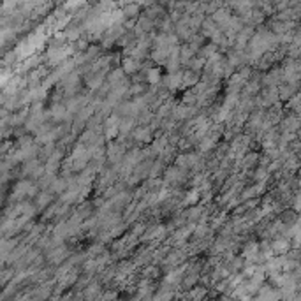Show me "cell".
Instances as JSON below:
<instances>
[{
    "instance_id": "6da1fadb",
    "label": "cell",
    "mask_w": 301,
    "mask_h": 301,
    "mask_svg": "<svg viewBox=\"0 0 301 301\" xmlns=\"http://www.w3.org/2000/svg\"><path fill=\"white\" fill-rule=\"evenodd\" d=\"M37 194V185L30 180H22V182L16 183L15 190H13L11 203H18L23 201L25 197H34Z\"/></svg>"
},
{
    "instance_id": "7a4b0ae2",
    "label": "cell",
    "mask_w": 301,
    "mask_h": 301,
    "mask_svg": "<svg viewBox=\"0 0 301 301\" xmlns=\"http://www.w3.org/2000/svg\"><path fill=\"white\" fill-rule=\"evenodd\" d=\"M118 123H120V115H116V113H111V115L106 116L104 125H102V129H104V139L111 141L118 137Z\"/></svg>"
},
{
    "instance_id": "3957f363",
    "label": "cell",
    "mask_w": 301,
    "mask_h": 301,
    "mask_svg": "<svg viewBox=\"0 0 301 301\" xmlns=\"http://www.w3.org/2000/svg\"><path fill=\"white\" fill-rule=\"evenodd\" d=\"M210 16H212V20L215 22V25L224 32V30H226L227 27H229V23H231V18H233V11H231L229 8H219L215 13H212Z\"/></svg>"
},
{
    "instance_id": "277c9868",
    "label": "cell",
    "mask_w": 301,
    "mask_h": 301,
    "mask_svg": "<svg viewBox=\"0 0 301 301\" xmlns=\"http://www.w3.org/2000/svg\"><path fill=\"white\" fill-rule=\"evenodd\" d=\"M182 76H183V71L178 69V71L168 72L166 76H162L161 83L169 90V92H176L178 88H182Z\"/></svg>"
},
{
    "instance_id": "5b68a950",
    "label": "cell",
    "mask_w": 301,
    "mask_h": 301,
    "mask_svg": "<svg viewBox=\"0 0 301 301\" xmlns=\"http://www.w3.org/2000/svg\"><path fill=\"white\" fill-rule=\"evenodd\" d=\"M48 116L50 118H53L55 122H67L71 123L72 116L67 113V109H65V104H62V102H53L51 104V108L48 109Z\"/></svg>"
},
{
    "instance_id": "8992f818",
    "label": "cell",
    "mask_w": 301,
    "mask_h": 301,
    "mask_svg": "<svg viewBox=\"0 0 301 301\" xmlns=\"http://www.w3.org/2000/svg\"><path fill=\"white\" fill-rule=\"evenodd\" d=\"M130 139L136 141V143H150L154 139V130H152L150 125H139L136 129H132L130 132Z\"/></svg>"
},
{
    "instance_id": "52a82bcc",
    "label": "cell",
    "mask_w": 301,
    "mask_h": 301,
    "mask_svg": "<svg viewBox=\"0 0 301 301\" xmlns=\"http://www.w3.org/2000/svg\"><path fill=\"white\" fill-rule=\"evenodd\" d=\"M283 79V71L282 67H269L268 71H266L264 78H262V85L266 86H278L280 83H282Z\"/></svg>"
},
{
    "instance_id": "ba28073f",
    "label": "cell",
    "mask_w": 301,
    "mask_h": 301,
    "mask_svg": "<svg viewBox=\"0 0 301 301\" xmlns=\"http://www.w3.org/2000/svg\"><path fill=\"white\" fill-rule=\"evenodd\" d=\"M166 234H168V227L166 226H152V227H146L139 238L141 241H157V240H162Z\"/></svg>"
},
{
    "instance_id": "9c48e42d",
    "label": "cell",
    "mask_w": 301,
    "mask_h": 301,
    "mask_svg": "<svg viewBox=\"0 0 301 301\" xmlns=\"http://www.w3.org/2000/svg\"><path fill=\"white\" fill-rule=\"evenodd\" d=\"M269 247H271L273 255H283L290 250V240L285 236L276 238V240H273L271 243H269Z\"/></svg>"
},
{
    "instance_id": "30bf717a",
    "label": "cell",
    "mask_w": 301,
    "mask_h": 301,
    "mask_svg": "<svg viewBox=\"0 0 301 301\" xmlns=\"http://www.w3.org/2000/svg\"><path fill=\"white\" fill-rule=\"evenodd\" d=\"M69 257V250L67 247H60V245H57V247H53V250L48 254V262L50 264H60L62 261H65V259Z\"/></svg>"
},
{
    "instance_id": "8fae6325",
    "label": "cell",
    "mask_w": 301,
    "mask_h": 301,
    "mask_svg": "<svg viewBox=\"0 0 301 301\" xmlns=\"http://www.w3.org/2000/svg\"><path fill=\"white\" fill-rule=\"evenodd\" d=\"M259 292H257V297L259 299H282V292L280 289H273L271 285H261L259 287Z\"/></svg>"
},
{
    "instance_id": "7c38bea8",
    "label": "cell",
    "mask_w": 301,
    "mask_h": 301,
    "mask_svg": "<svg viewBox=\"0 0 301 301\" xmlns=\"http://www.w3.org/2000/svg\"><path fill=\"white\" fill-rule=\"evenodd\" d=\"M122 69H123V72H125L127 76H132L134 72H139L141 60H137V58H134V57H123Z\"/></svg>"
},
{
    "instance_id": "4fadbf2b",
    "label": "cell",
    "mask_w": 301,
    "mask_h": 301,
    "mask_svg": "<svg viewBox=\"0 0 301 301\" xmlns=\"http://www.w3.org/2000/svg\"><path fill=\"white\" fill-rule=\"evenodd\" d=\"M175 46V44H173ZM169 51H171V46L168 48H152V53H150V58L159 65H164L166 60L169 57Z\"/></svg>"
},
{
    "instance_id": "5bb4252c",
    "label": "cell",
    "mask_w": 301,
    "mask_h": 301,
    "mask_svg": "<svg viewBox=\"0 0 301 301\" xmlns=\"http://www.w3.org/2000/svg\"><path fill=\"white\" fill-rule=\"evenodd\" d=\"M162 79V72L159 67H152V65H148V67H144V81L148 83V85H159Z\"/></svg>"
},
{
    "instance_id": "9a60e30c",
    "label": "cell",
    "mask_w": 301,
    "mask_h": 301,
    "mask_svg": "<svg viewBox=\"0 0 301 301\" xmlns=\"http://www.w3.org/2000/svg\"><path fill=\"white\" fill-rule=\"evenodd\" d=\"M152 143V148H150V154L152 155H161L164 152V148L169 144V137L166 136H155V139L150 141Z\"/></svg>"
},
{
    "instance_id": "2e32d148",
    "label": "cell",
    "mask_w": 301,
    "mask_h": 301,
    "mask_svg": "<svg viewBox=\"0 0 301 301\" xmlns=\"http://www.w3.org/2000/svg\"><path fill=\"white\" fill-rule=\"evenodd\" d=\"M201 72H196L192 71V69H187V71H183V76H182V88H192L194 85H196L197 81L201 79Z\"/></svg>"
},
{
    "instance_id": "e0dca14e",
    "label": "cell",
    "mask_w": 301,
    "mask_h": 301,
    "mask_svg": "<svg viewBox=\"0 0 301 301\" xmlns=\"http://www.w3.org/2000/svg\"><path fill=\"white\" fill-rule=\"evenodd\" d=\"M243 261L247 262H257L259 261V243L252 241L243 248Z\"/></svg>"
},
{
    "instance_id": "ac0fdd59",
    "label": "cell",
    "mask_w": 301,
    "mask_h": 301,
    "mask_svg": "<svg viewBox=\"0 0 301 301\" xmlns=\"http://www.w3.org/2000/svg\"><path fill=\"white\" fill-rule=\"evenodd\" d=\"M144 16H148L150 20H159V18H162V16L166 15V9H164V6H161V4H152V6H148V8H144V13H143Z\"/></svg>"
},
{
    "instance_id": "d6986e66",
    "label": "cell",
    "mask_w": 301,
    "mask_h": 301,
    "mask_svg": "<svg viewBox=\"0 0 301 301\" xmlns=\"http://www.w3.org/2000/svg\"><path fill=\"white\" fill-rule=\"evenodd\" d=\"M122 13H123V16H125V20H136L137 16L141 15V8L139 6L136 4V2H129V4H125V6H122Z\"/></svg>"
},
{
    "instance_id": "ffe728a7",
    "label": "cell",
    "mask_w": 301,
    "mask_h": 301,
    "mask_svg": "<svg viewBox=\"0 0 301 301\" xmlns=\"http://www.w3.org/2000/svg\"><path fill=\"white\" fill-rule=\"evenodd\" d=\"M127 78V74L123 72L122 67H115V69H109V72L106 74V79H108L109 85H116V83L123 81V79Z\"/></svg>"
},
{
    "instance_id": "44dd1931",
    "label": "cell",
    "mask_w": 301,
    "mask_h": 301,
    "mask_svg": "<svg viewBox=\"0 0 301 301\" xmlns=\"http://www.w3.org/2000/svg\"><path fill=\"white\" fill-rule=\"evenodd\" d=\"M201 201V192L197 189H192V190H189V192L185 194V197H183V205L185 206H194V205H197Z\"/></svg>"
},
{
    "instance_id": "7402d4cb",
    "label": "cell",
    "mask_w": 301,
    "mask_h": 301,
    "mask_svg": "<svg viewBox=\"0 0 301 301\" xmlns=\"http://www.w3.org/2000/svg\"><path fill=\"white\" fill-rule=\"evenodd\" d=\"M194 55H196V51H194L187 43L183 44V46H180V64L187 65L190 62V58L194 57Z\"/></svg>"
},
{
    "instance_id": "603a6c76",
    "label": "cell",
    "mask_w": 301,
    "mask_h": 301,
    "mask_svg": "<svg viewBox=\"0 0 301 301\" xmlns=\"http://www.w3.org/2000/svg\"><path fill=\"white\" fill-rule=\"evenodd\" d=\"M83 53H85L86 60L92 62V60H95L97 57H100V53H102V46H99V44L90 43V44H88V48H86V50L83 51Z\"/></svg>"
},
{
    "instance_id": "cb8c5ba5",
    "label": "cell",
    "mask_w": 301,
    "mask_h": 301,
    "mask_svg": "<svg viewBox=\"0 0 301 301\" xmlns=\"http://www.w3.org/2000/svg\"><path fill=\"white\" fill-rule=\"evenodd\" d=\"M217 51H219V46H217L215 43H212V41H210L208 44H203V46L199 48V51H197V53H199V57H203L206 60V58H210L213 53H217Z\"/></svg>"
},
{
    "instance_id": "d4e9b609",
    "label": "cell",
    "mask_w": 301,
    "mask_h": 301,
    "mask_svg": "<svg viewBox=\"0 0 301 301\" xmlns=\"http://www.w3.org/2000/svg\"><path fill=\"white\" fill-rule=\"evenodd\" d=\"M51 201H53V194L48 192V190H43V192L37 196V206H36V208H39V210L46 208Z\"/></svg>"
},
{
    "instance_id": "484cf974",
    "label": "cell",
    "mask_w": 301,
    "mask_h": 301,
    "mask_svg": "<svg viewBox=\"0 0 301 301\" xmlns=\"http://www.w3.org/2000/svg\"><path fill=\"white\" fill-rule=\"evenodd\" d=\"M205 41H206L205 37L201 36L199 32H196V34H192V36H190V39L187 41V44H189V46L192 48V50L197 53V51H199V48L203 46V44H205Z\"/></svg>"
},
{
    "instance_id": "4316f807",
    "label": "cell",
    "mask_w": 301,
    "mask_h": 301,
    "mask_svg": "<svg viewBox=\"0 0 301 301\" xmlns=\"http://www.w3.org/2000/svg\"><path fill=\"white\" fill-rule=\"evenodd\" d=\"M116 180V171H102L99 178V187H108L109 183H113Z\"/></svg>"
},
{
    "instance_id": "83f0119b",
    "label": "cell",
    "mask_w": 301,
    "mask_h": 301,
    "mask_svg": "<svg viewBox=\"0 0 301 301\" xmlns=\"http://www.w3.org/2000/svg\"><path fill=\"white\" fill-rule=\"evenodd\" d=\"M144 90H146V83L143 81H134L129 85V90H127V95H141V93H144Z\"/></svg>"
},
{
    "instance_id": "f1b7e54d",
    "label": "cell",
    "mask_w": 301,
    "mask_h": 301,
    "mask_svg": "<svg viewBox=\"0 0 301 301\" xmlns=\"http://www.w3.org/2000/svg\"><path fill=\"white\" fill-rule=\"evenodd\" d=\"M205 64H206L205 58H203V57H196V55H194V57L190 58L189 64H187V67L192 69V71H196V72H201V71H203V67H205Z\"/></svg>"
},
{
    "instance_id": "f546056e",
    "label": "cell",
    "mask_w": 301,
    "mask_h": 301,
    "mask_svg": "<svg viewBox=\"0 0 301 301\" xmlns=\"http://www.w3.org/2000/svg\"><path fill=\"white\" fill-rule=\"evenodd\" d=\"M100 296V285L99 283H92V285H86L83 290L81 297H97Z\"/></svg>"
},
{
    "instance_id": "4dcf8cb0",
    "label": "cell",
    "mask_w": 301,
    "mask_h": 301,
    "mask_svg": "<svg viewBox=\"0 0 301 301\" xmlns=\"http://www.w3.org/2000/svg\"><path fill=\"white\" fill-rule=\"evenodd\" d=\"M269 178V171L266 169V166H259L254 171V180L255 182H268Z\"/></svg>"
},
{
    "instance_id": "1f68e13d",
    "label": "cell",
    "mask_w": 301,
    "mask_h": 301,
    "mask_svg": "<svg viewBox=\"0 0 301 301\" xmlns=\"http://www.w3.org/2000/svg\"><path fill=\"white\" fill-rule=\"evenodd\" d=\"M206 289L208 287H196L194 290L185 294V297H194V299H199V297H205L206 296Z\"/></svg>"
},
{
    "instance_id": "d6a6232c",
    "label": "cell",
    "mask_w": 301,
    "mask_h": 301,
    "mask_svg": "<svg viewBox=\"0 0 301 301\" xmlns=\"http://www.w3.org/2000/svg\"><path fill=\"white\" fill-rule=\"evenodd\" d=\"M196 99H197V95L192 92V90H190V92H185V95H183V104H187V106L196 104Z\"/></svg>"
},
{
    "instance_id": "836d02e7",
    "label": "cell",
    "mask_w": 301,
    "mask_h": 301,
    "mask_svg": "<svg viewBox=\"0 0 301 301\" xmlns=\"http://www.w3.org/2000/svg\"><path fill=\"white\" fill-rule=\"evenodd\" d=\"M157 273H159V268L155 264L144 268V276H146V278H155V276H157Z\"/></svg>"
},
{
    "instance_id": "e575fe53",
    "label": "cell",
    "mask_w": 301,
    "mask_h": 301,
    "mask_svg": "<svg viewBox=\"0 0 301 301\" xmlns=\"http://www.w3.org/2000/svg\"><path fill=\"white\" fill-rule=\"evenodd\" d=\"M144 229H146V224H143V222H141V224H137V226L132 229V234H134V236H136V238H139L141 234L144 233Z\"/></svg>"
},
{
    "instance_id": "d590c367",
    "label": "cell",
    "mask_w": 301,
    "mask_h": 301,
    "mask_svg": "<svg viewBox=\"0 0 301 301\" xmlns=\"http://www.w3.org/2000/svg\"><path fill=\"white\" fill-rule=\"evenodd\" d=\"M139 8H148V6H152V4H155V0H134Z\"/></svg>"
},
{
    "instance_id": "8d00e7d4",
    "label": "cell",
    "mask_w": 301,
    "mask_h": 301,
    "mask_svg": "<svg viewBox=\"0 0 301 301\" xmlns=\"http://www.w3.org/2000/svg\"><path fill=\"white\" fill-rule=\"evenodd\" d=\"M122 25H123V29H125V30H132L134 25H136V20H125Z\"/></svg>"
},
{
    "instance_id": "74e56055",
    "label": "cell",
    "mask_w": 301,
    "mask_h": 301,
    "mask_svg": "<svg viewBox=\"0 0 301 301\" xmlns=\"http://www.w3.org/2000/svg\"><path fill=\"white\" fill-rule=\"evenodd\" d=\"M155 297H161V299H169V297H175V292H164V294H155Z\"/></svg>"
},
{
    "instance_id": "f35d334b",
    "label": "cell",
    "mask_w": 301,
    "mask_h": 301,
    "mask_svg": "<svg viewBox=\"0 0 301 301\" xmlns=\"http://www.w3.org/2000/svg\"><path fill=\"white\" fill-rule=\"evenodd\" d=\"M104 299H111V297H118V292H104L102 294Z\"/></svg>"
},
{
    "instance_id": "ab89813d",
    "label": "cell",
    "mask_w": 301,
    "mask_h": 301,
    "mask_svg": "<svg viewBox=\"0 0 301 301\" xmlns=\"http://www.w3.org/2000/svg\"><path fill=\"white\" fill-rule=\"evenodd\" d=\"M294 212H299V196L296 194V197H294Z\"/></svg>"
},
{
    "instance_id": "60d3db41",
    "label": "cell",
    "mask_w": 301,
    "mask_h": 301,
    "mask_svg": "<svg viewBox=\"0 0 301 301\" xmlns=\"http://www.w3.org/2000/svg\"><path fill=\"white\" fill-rule=\"evenodd\" d=\"M262 2H264V4H271V6H275L276 2H278V0H262Z\"/></svg>"
},
{
    "instance_id": "b9f144b4",
    "label": "cell",
    "mask_w": 301,
    "mask_h": 301,
    "mask_svg": "<svg viewBox=\"0 0 301 301\" xmlns=\"http://www.w3.org/2000/svg\"><path fill=\"white\" fill-rule=\"evenodd\" d=\"M2 201H4V196H2V194H0V205H2Z\"/></svg>"
}]
</instances>
